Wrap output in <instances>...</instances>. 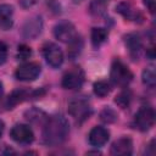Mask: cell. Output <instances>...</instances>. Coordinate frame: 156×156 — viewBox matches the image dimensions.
<instances>
[{
  "instance_id": "6da1fadb",
  "label": "cell",
  "mask_w": 156,
  "mask_h": 156,
  "mask_svg": "<svg viewBox=\"0 0 156 156\" xmlns=\"http://www.w3.org/2000/svg\"><path fill=\"white\" fill-rule=\"evenodd\" d=\"M69 134L68 121L62 115L48 116L43 123V143L49 146L61 145Z\"/></svg>"
},
{
  "instance_id": "7a4b0ae2",
  "label": "cell",
  "mask_w": 156,
  "mask_h": 156,
  "mask_svg": "<svg viewBox=\"0 0 156 156\" xmlns=\"http://www.w3.org/2000/svg\"><path fill=\"white\" fill-rule=\"evenodd\" d=\"M68 113L78 122L83 123L91 115V106L87 96H76L68 102Z\"/></svg>"
},
{
  "instance_id": "3957f363",
  "label": "cell",
  "mask_w": 156,
  "mask_h": 156,
  "mask_svg": "<svg viewBox=\"0 0 156 156\" xmlns=\"http://www.w3.org/2000/svg\"><path fill=\"white\" fill-rule=\"evenodd\" d=\"M110 79L115 85L126 88L133 80V73L127 65H124L121 60H115L111 65Z\"/></svg>"
},
{
  "instance_id": "277c9868",
  "label": "cell",
  "mask_w": 156,
  "mask_h": 156,
  "mask_svg": "<svg viewBox=\"0 0 156 156\" xmlns=\"http://www.w3.org/2000/svg\"><path fill=\"white\" fill-rule=\"evenodd\" d=\"M154 123H155V110L151 106H141L134 116V121H133L134 127L140 132H146L154 126Z\"/></svg>"
},
{
  "instance_id": "5b68a950",
  "label": "cell",
  "mask_w": 156,
  "mask_h": 156,
  "mask_svg": "<svg viewBox=\"0 0 156 156\" xmlns=\"http://www.w3.org/2000/svg\"><path fill=\"white\" fill-rule=\"evenodd\" d=\"M43 30V17L34 15L24 21L21 28V35L24 39H35Z\"/></svg>"
},
{
  "instance_id": "8992f818",
  "label": "cell",
  "mask_w": 156,
  "mask_h": 156,
  "mask_svg": "<svg viewBox=\"0 0 156 156\" xmlns=\"http://www.w3.org/2000/svg\"><path fill=\"white\" fill-rule=\"evenodd\" d=\"M41 72V67L37 62H24L18 66L15 71V77L17 80L22 82H32L35 80Z\"/></svg>"
},
{
  "instance_id": "52a82bcc",
  "label": "cell",
  "mask_w": 156,
  "mask_h": 156,
  "mask_svg": "<svg viewBox=\"0 0 156 156\" xmlns=\"http://www.w3.org/2000/svg\"><path fill=\"white\" fill-rule=\"evenodd\" d=\"M84 83V72L80 67H73L72 69L67 71L63 77H62V82L61 85L65 89L68 90H77L79 88H82Z\"/></svg>"
},
{
  "instance_id": "ba28073f",
  "label": "cell",
  "mask_w": 156,
  "mask_h": 156,
  "mask_svg": "<svg viewBox=\"0 0 156 156\" xmlns=\"http://www.w3.org/2000/svg\"><path fill=\"white\" fill-rule=\"evenodd\" d=\"M43 56L46 63L52 68H58L63 63V52L54 43H46L43 46Z\"/></svg>"
},
{
  "instance_id": "9c48e42d",
  "label": "cell",
  "mask_w": 156,
  "mask_h": 156,
  "mask_svg": "<svg viewBox=\"0 0 156 156\" xmlns=\"http://www.w3.org/2000/svg\"><path fill=\"white\" fill-rule=\"evenodd\" d=\"M10 136L12 140H15L17 144L21 145H29L34 140V133L32 128L27 124H15L10 130Z\"/></svg>"
},
{
  "instance_id": "30bf717a",
  "label": "cell",
  "mask_w": 156,
  "mask_h": 156,
  "mask_svg": "<svg viewBox=\"0 0 156 156\" xmlns=\"http://www.w3.org/2000/svg\"><path fill=\"white\" fill-rule=\"evenodd\" d=\"M54 35L62 43H69L73 40L78 34L76 32V27L69 21H60L54 27Z\"/></svg>"
},
{
  "instance_id": "8fae6325",
  "label": "cell",
  "mask_w": 156,
  "mask_h": 156,
  "mask_svg": "<svg viewBox=\"0 0 156 156\" xmlns=\"http://www.w3.org/2000/svg\"><path fill=\"white\" fill-rule=\"evenodd\" d=\"M116 12H118L121 16H123L126 20L128 21H133V22H143L144 17L143 13L133 6V4H130L129 1H121L117 6H116Z\"/></svg>"
},
{
  "instance_id": "7c38bea8",
  "label": "cell",
  "mask_w": 156,
  "mask_h": 156,
  "mask_svg": "<svg viewBox=\"0 0 156 156\" xmlns=\"http://www.w3.org/2000/svg\"><path fill=\"white\" fill-rule=\"evenodd\" d=\"M108 139H110V132L107 130V128L101 126H95L89 132V135H88L89 144L95 147L104 146L108 141Z\"/></svg>"
},
{
  "instance_id": "4fadbf2b",
  "label": "cell",
  "mask_w": 156,
  "mask_h": 156,
  "mask_svg": "<svg viewBox=\"0 0 156 156\" xmlns=\"http://www.w3.org/2000/svg\"><path fill=\"white\" fill-rule=\"evenodd\" d=\"M111 155L115 156H126L133 154V140L129 136H122L113 141L110 150Z\"/></svg>"
},
{
  "instance_id": "5bb4252c",
  "label": "cell",
  "mask_w": 156,
  "mask_h": 156,
  "mask_svg": "<svg viewBox=\"0 0 156 156\" xmlns=\"http://www.w3.org/2000/svg\"><path fill=\"white\" fill-rule=\"evenodd\" d=\"M13 26V7L9 4L0 5V29L9 30Z\"/></svg>"
},
{
  "instance_id": "9a60e30c",
  "label": "cell",
  "mask_w": 156,
  "mask_h": 156,
  "mask_svg": "<svg viewBox=\"0 0 156 156\" xmlns=\"http://www.w3.org/2000/svg\"><path fill=\"white\" fill-rule=\"evenodd\" d=\"M124 43H126L127 49L129 50V54H130L134 58H138L139 55H140L141 48H143L140 37H139L138 34H135V33H130V34L126 35Z\"/></svg>"
},
{
  "instance_id": "2e32d148",
  "label": "cell",
  "mask_w": 156,
  "mask_h": 156,
  "mask_svg": "<svg viewBox=\"0 0 156 156\" xmlns=\"http://www.w3.org/2000/svg\"><path fill=\"white\" fill-rule=\"evenodd\" d=\"M107 37H108V30L106 28H102V27H95L91 29V44L94 48H99L101 46L106 40H107Z\"/></svg>"
},
{
  "instance_id": "e0dca14e",
  "label": "cell",
  "mask_w": 156,
  "mask_h": 156,
  "mask_svg": "<svg viewBox=\"0 0 156 156\" xmlns=\"http://www.w3.org/2000/svg\"><path fill=\"white\" fill-rule=\"evenodd\" d=\"M82 50H83V39H82L79 35H77L73 40H71V41L68 43L67 55H68V57H69L71 60H76V58L80 55Z\"/></svg>"
},
{
  "instance_id": "ac0fdd59",
  "label": "cell",
  "mask_w": 156,
  "mask_h": 156,
  "mask_svg": "<svg viewBox=\"0 0 156 156\" xmlns=\"http://www.w3.org/2000/svg\"><path fill=\"white\" fill-rule=\"evenodd\" d=\"M26 118L29 121V122H33V123H40L43 124L46 118H48V115L41 111V110H38V108H30L29 111H27L24 113Z\"/></svg>"
},
{
  "instance_id": "d6986e66",
  "label": "cell",
  "mask_w": 156,
  "mask_h": 156,
  "mask_svg": "<svg viewBox=\"0 0 156 156\" xmlns=\"http://www.w3.org/2000/svg\"><path fill=\"white\" fill-rule=\"evenodd\" d=\"M141 80H143V83L146 87L155 88V84H156V74H155V67L154 66H149V67H146L143 71Z\"/></svg>"
},
{
  "instance_id": "ffe728a7",
  "label": "cell",
  "mask_w": 156,
  "mask_h": 156,
  "mask_svg": "<svg viewBox=\"0 0 156 156\" xmlns=\"http://www.w3.org/2000/svg\"><path fill=\"white\" fill-rule=\"evenodd\" d=\"M111 84L106 80H99V82H95L94 85H93V90H94V94L99 98H104L106 95L110 94L111 91Z\"/></svg>"
},
{
  "instance_id": "44dd1931",
  "label": "cell",
  "mask_w": 156,
  "mask_h": 156,
  "mask_svg": "<svg viewBox=\"0 0 156 156\" xmlns=\"http://www.w3.org/2000/svg\"><path fill=\"white\" fill-rule=\"evenodd\" d=\"M107 2L106 0H93L89 6V11L94 16H104L106 12Z\"/></svg>"
},
{
  "instance_id": "7402d4cb",
  "label": "cell",
  "mask_w": 156,
  "mask_h": 156,
  "mask_svg": "<svg viewBox=\"0 0 156 156\" xmlns=\"http://www.w3.org/2000/svg\"><path fill=\"white\" fill-rule=\"evenodd\" d=\"M132 91L129 90V89H124V90H122L117 96H116V99H115V102L119 106V107H122V108H126V107H128L129 106V104H130V101H132Z\"/></svg>"
},
{
  "instance_id": "603a6c76",
  "label": "cell",
  "mask_w": 156,
  "mask_h": 156,
  "mask_svg": "<svg viewBox=\"0 0 156 156\" xmlns=\"http://www.w3.org/2000/svg\"><path fill=\"white\" fill-rule=\"evenodd\" d=\"M100 118L105 123H113L117 119V113L111 108V107H105L100 112Z\"/></svg>"
},
{
  "instance_id": "cb8c5ba5",
  "label": "cell",
  "mask_w": 156,
  "mask_h": 156,
  "mask_svg": "<svg viewBox=\"0 0 156 156\" xmlns=\"http://www.w3.org/2000/svg\"><path fill=\"white\" fill-rule=\"evenodd\" d=\"M32 55V49L26 45V44H21L18 46V50H17V60H21V61H26L27 58H29Z\"/></svg>"
},
{
  "instance_id": "d4e9b609",
  "label": "cell",
  "mask_w": 156,
  "mask_h": 156,
  "mask_svg": "<svg viewBox=\"0 0 156 156\" xmlns=\"http://www.w3.org/2000/svg\"><path fill=\"white\" fill-rule=\"evenodd\" d=\"M7 60V46L4 41L0 40V66L4 65Z\"/></svg>"
},
{
  "instance_id": "484cf974",
  "label": "cell",
  "mask_w": 156,
  "mask_h": 156,
  "mask_svg": "<svg viewBox=\"0 0 156 156\" xmlns=\"http://www.w3.org/2000/svg\"><path fill=\"white\" fill-rule=\"evenodd\" d=\"M37 2H38V0H18V4L23 9H29V7L34 6Z\"/></svg>"
},
{
  "instance_id": "4316f807",
  "label": "cell",
  "mask_w": 156,
  "mask_h": 156,
  "mask_svg": "<svg viewBox=\"0 0 156 156\" xmlns=\"http://www.w3.org/2000/svg\"><path fill=\"white\" fill-rule=\"evenodd\" d=\"M144 5L147 7V10L151 13H154V11H155V0H144Z\"/></svg>"
},
{
  "instance_id": "83f0119b",
  "label": "cell",
  "mask_w": 156,
  "mask_h": 156,
  "mask_svg": "<svg viewBox=\"0 0 156 156\" xmlns=\"http://www.w3.org/2000/svg\"><path fill=\"white\" fill-rule=\"evenodd\" d=\"M4 129H5V123L0 119V138H1V135H2V133H4Z\"/></svg>"
},
{
  "instance_id": "f1b7e54d",
  "label": "cell",
  "mask_w": 156,
  "mask_h": 156,
  "mask_svg": "<svg viewBox=\"0 0 156 156\" xmlns=\"http://www.w3.org/2000/svg\"><path fill=\"white\" fill-rule=\"evenodd\" d=\"M2 95H4V85H2V83L0 80V99L2 98Z\"/></svg>"
}]
</instances>
